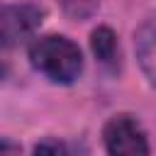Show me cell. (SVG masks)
<instances>
[{"label": "cell", "mask_w": 156, "mask_h": 156, "mask_svg": "<svg viewBox=\"0 0 156 156\" xmlns=\"http://www.w3.org/2000/svg\"><path fill=\"white\" fill-rule=\"evenodd\" d=\"M29 58L39 73H44L49 80L63 83V85L73 83L83 71L80 49L71 39L58 37V34H49V37L37 39L29 46Z\"/></svg>", "instance_id": "1"}, {"label": "cell", "mask_w": 156, "mask_h": 156, "mask_svg": "<svg viewBox=\"0 0 156 156\" xmlns=\"http://www.w3.org/2000/svg\"><path fill=\"white\" fill-rule=\"evenodd\" d=\"M105 149L110 156H149V141L144 129L129 115H117L105 124Z\"/></svg>", "instance_id": "2"}, {"label": "cell", "mask_w": 156, "mask_h": 156, "mask_svg": "<svg viewBox=\"0 0 156 156\" xmlns=\"http://www.w3.org/2000/svg\"><path fill=\"white\" fill-rule=\"evenodd\" d=\"M44 10L37 5H7L2 12V44L12 46L41 24Z\"/></svg>", "instance_id": "3"}, {"label": "cell", "mask_w": 156, "mask_h": 156, "mask_svg": "<svg viewBox=\"0 0 156 156\" xmlns=\"http://www.w3.org/2000/svg\"><path fill=\"white\" fill-rule=\"evenodd\" d=\"M136 56L146 78L156 85V17L144 22L136 32Z\"/></svg>", "instance_id": "4"}, {"label": "cell", "mask_w": 156, "mask_h": 156, "mask_svg": "<svg viewBox=\"0 0 156 156\" xmlns=\"http://www.w3.org/2000/svg\"><path fill=\"white\" fill-rule=\"evenodd\" d=\"M90 46H93V54L98 56L100 63H105L107 68H117V58H119L117 37L110 27H98L90 37Z\"/></svg>", "instance_id": "5"}, {"label": "cell", "mask_w": 156, "mask_h": 156, "mask_svg": "<svg viewBox=\"0 0 156 156\" xmlns=\"http://www.w3.org/2000/svg\"><path fill=\"white\" fill-rule=\"evenodd\" d=\"M34 156H71L66 144L58 139H44L34 146Z\"/></svg>", "instance_id": "6"}, {"label": "cell", "mask_w": 156, "mask_h": 156, "mask_svg": "<svg viewBox=\"0 0 156 156\" xmlns=\"http://www.w3.org/2000/svg\"><path fill=\"white\" fill-rule=\"evenodd\" d=\"M61 2H63V10L76 20H83L95 10V0H61Z\"/></svg>", "instance_id": "7"}, {"label": "cell", "mask_w": 156, "mask_h": 156, "mask_svg": "<svg viewBox=\"0 0 156 156\" xmlns=\"http://www.w3.org/2000/svg\"><path fill=\"white\" fill-rule=\"evenodd\" d=\"M2 156H20V146H15L10 139L2 141Z\"/></svg>", "instance_id": "8"}]
</instances>
